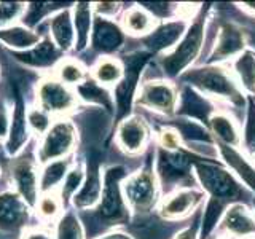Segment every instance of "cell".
<instances>
[{
    "instance_id": "17",
    "label": "cell",
    "mask_w": 255,
    "mask_h": 239,
    "mask_svg": "<svg viewBox=\"0 0 255 239\" xmlns=\"http://www.w3.org/2000/svg\"><path fill=\"white\" fill-rule=\"evenodd\" d=\"M62 196H59L56 191H45L38 198L35 203V211L43 220H54L59 217L62 212Z\"/></svg>"
},
{
    "instance_id": "26",
    "label": "cell",
    "mask_w": 255,
    "mask_h": 239,
    "mask_svg": "<svg viewBox=\"0 0 255 239\" xmlns=\"http://www.w3.org/2000/svg\"><path fill=\"white\" fill-rule=\"evenodd\" d=\"M175 239H195V231L188 228L185 231H182V233H179L175 236Z\"/></svg>"
},
{
    "instance_id": "18",
    "label": "cell",
    "mask_w": 255,
    "mask_h": 239,
    "mask_svg": "<svg viewBox=\"0 0 255 239\" xmlns=\"http://www.w3.org/2000/svg\"><path fill=\"white\" fill-rule=\"evenodd\" d=\"M235 70L239 77V82L246 91L255 94V58L252 54L239 56L235 62Z\"/></svg>"
},
{
    "instance_id": "22",
    "label": "cell",
    "mask_w": 255,
    "mask_h": 239,
    "mask_svg": "<svg viewBox=\"0 0 255 239\" xmlns=\"http://www.w3.org/2000/svg\"><path fill=\"white\" fill-rule=\"evenodd\" d=\"M27 10L26 3H0V26L10 27Z\"/></svg>"
},
{
    "instance_id": "21",
    "label": "cell",
    "mask_w": 255,
    "mask_h": 239,
    "mask_svg": "<svg viewBox=\"0 0 255 239\" xmlns=\"http://www.w3.org/2000/svg\"><path fill=\"white\" fill-rule=\"evenodd\" d=\"M53 121H54L53 117H50L46 112H43L42 109H38V107H34V109H30L27 112V123L32 127V131L38 132L40 137H42V135L48 129H50V126H51Z\"/></svg>"
},
{
    "instance_id": "15",
    "label": "cell",
    "mask_w": 255,
    "mask_h": 239,
    "mask_svg": "<svg viewBox=\"0 0 255 239\" xmlns=\"http://www.w3.org/2000/svg\"><path fill=\"white\" fill-rule=\"evenodd\" d=\"M211 126L220 143L228 147H236L241 142L236 123L225 114H215L211 118Z\"/></svg>"
},
{
    "instance_id": "24",
    "label": "cell",
    "mask_w": 255,
    "mask_h": 239,
    "mask_svg": "<svg viewBox=\"0 0 255 239\" xmlns=\"http://www.w3.org/2000/svg\"><path fill=\"white\" fill-rule=\"evenodd\" d=\"M21 239H54V235L43 228H29L22 233Z\"/></svg>"
},
{
    "instance_id": "19",
    "label": "cell",
    "mask_w": 255,
    "mask_h": 239,
    "mask_svg": "<svg viewBox=\"0 0 255 239\" xmlns=\"http://www.w3.org/2000/svg\"><path fill=\"white\" fill-rule=\"evenodd\" d=\"M243 48V38L233 29H225L220 37V42L217 50H215V56L219 58H228V56L238 53Z\"/></svg>"
},
{
    "instance_id": "14",
    "label": "cell",
    "mask_w": 255,
    "mask_h": 239,
    "mask_svg": "<svg viewBox=\"0 0 255 239\" xmlns=\"http://www.w3.org/2000/svg\"><path fill=\"white\" fill-rule=\"evenodd\" d=\"M54 78H58L61 83L66 86L72 88L77 86L86 78V69L83 67V64L72 59V58H64L58 62V66L54 67Z\"/></svg>"
},
{
    "instance_id": "3",
    "label": "cell",
    "mask_w": 255,
    "mask_h": 239,
    "mask_svg": "<svg viewBox=\"0 0 255 239\" xmlns=\"http://www.w3.org/2000/svg\"><path fill=\"white\" fill-rule=\"evenodd\" d=\"M123 195L126 203L134 211L137 212L148 211L155 204L158 195L155 175L148 171H139L129 175L123 182Z\"/></svg>"
},
{
    "instance_id": "5",
    "label": "cell",
    "mask_w": 255,
    "mask_h": 239,
    "mask_svg": "<svg viewBox=\"0 0 255 239\" xmlns=\"http://www.w3.org/2000/svg\"><path fill=\"white\" fill-rule=\"evenodd\" d=\"M137 102L142 107L159 114H171L177 102V96L174 86L167 82H148L142 86Z\"/></svg>"
},
{
    "instance_id": "4",
    "label": "cell",
    "mask_w": 255,
    "mask_h": 239,
    "mask_svg": "<svg viewBox=\"0 0 255 239\" xmlns=\"http://www.w3.org/2000/svg\"><path fill=\"white\" fill-rule=\"evenodd\" d=\"M201 43H203V27L198 22L188 30V34L177 46V50L166 58L164 69L167 70V74L177 75L183 67L188 66L190 61H193L196 58L199 48H201Z\"/></svg>"
},
{
    "instance_id": "2",
    "label": "cell",
    "mask_w": 255,
    "mask_h": 239,
    "mask_svg": "<svg viewBox=\"0 0 255 239\" xmlns=\"http://www.w3.org/2000/svg\"><path fill=\"white\" fill-rule=\"evenodd\" d=\"M37 107L50 117H62L72 112L78 104L77 93L72 88L61 83L58 78L45 77L40 80L35 90Z\"/></svg>"
},
{
    "instance_id": "1",
    "label": "cell",
    "mask_w": 255,
    "mask_h": 239,
    "mask_svg": "<svg viewBox=\"0 0 255 239\" xmlns=\"http://www.w3.org/2000/svg\"><path fill=\"white\" fill-rule=\"evenodd\" d=\"M77 143V129L72 121L66 118H58L51 123L40 140L38 145V163L48 164L61 161L74 150Z\"/></svg>"
},
{
    "instance_id": "6",
    "label": "cell",
    "mask_w": 255,
    "mask_h": 239,
    "mask_svg": "<svg viewBox=\"0 0 255 239\" xmlns=\"http://www.w3.org/2000/svg\"><path fill=\"white\" fill-rule=\"evenodd\" d=\"M196 175L199 182L203 183V187L215 198H228L238 191V185L231 179V175L217 166L198 164Z\"/></svg>"
},
{
    "instance_id": "8",
    "label": "cell",
    "mask_w": 255,
    "mask_h": 239,
    "mask_svg": "<svg viewBox=\"0 0 255 239\" xmlns=\"http://www.w3.org/2000/svg\"><path fill=\"white\" fill-rule=\"evenodd\" d=\"M201 201V193L195 190H179L161 204V215L166 219H179L191 212Z\"/></svg>"
},
{
    "instance_id": "23",
    "label": "cell",
    "mask_w": 255,
    "mask_h": 239,
    "mask_svg": "<svg viewBox=\"0 0 255 239\" xmlns=\"http://www.w3.org/2000/svg\"><path fill=\"white\" fill-rule=\"evenodd\" d=\"M159 142H161L163 148L169 151H175L180 145V137H179V134L172 129H163L161 134H159Z\"/></svg>"
},
{
    "instance_id": "12",
    "label": "cell",
    "mask_w": 255,
    "mask_h": 239,
    "mask_svg": "<svg viewBox=\"0 0 255 239\" xmlns=\"http://www.w3.org/2000/svg\"><path fill=\"white\" fill-rule=\"evenodd\" d=\"M220 150L231 169H233L252 190H255V167L247 161L241 153H238L235 147H228L220 143Z\"/></svg>"
},
{
    "instance_id": "10",
    "label": "cell",
    "mask_w": 255,
    "mask_h": 239,
    "mask_svg": "<svg viewBox=\"0 0 255 239\" xmlns=\"http://www.w3.org/2000/svg\"><path fill=\"white\" fill-rule=\"evenodd\" d=\"M196 83L201 85L204 90L211 93H217L220 96H233V85L227 74H223L220 69H207L203 72L193 74Z\"/></svg>"
},
{
    "instance_id": "27",
    "label": "cell",
    "mask_w": 255,
    "mask_h": 239,
    "mask_svg": "<svg viewBox=\"0 0 255 239\" xmlns=\"http://www.w3.org/2000/svg\"><path fill=\"white\" fill-rule=\"evenodd\" d=\"M244 8H246V10L255 11V3H244Z\"/></svg>"
},
{
    "instance_id": "7",
    "label": "cell",
    "mask_w": 255,
    "mask_h": 239,
    "mask_svg": "<svg viewBox=\"0 0 255 239\" xmlns=\"http://www.w3.org/2000/svg\"><path fill=\"white\" fill-rule=\"evenodd\" d=\"M148 129L139 117H129L120 123L117 129V143L126 153H139L145 147Z\"/></svg>"
},
{
    "instance_id": "20",
    "label": "cell",
    "mask_w": 255,
    "mask_h": 239,
    "mask_svg": "<svg viewBox=\"0 0 255 239\" xmlns=\"http://www.w3.org/2000/svg\"><path fill=\"white\" fill-rule=\"evenodd\" d=\"M54 239H83V231L77 217L70 214L64 215L58 225V230H56Z\"/></svg>"
},
{
    "instance_id": "16",
    "label": "cell",
    "mask_w": 255,
    "mask_h": 239,
    "mask_svg": "<svg viewBox=\"0 0 255 239\" xmlns=\"http://www.w3.org/2000/svg\"><path fill=\"white\" fill-rule=\"evenodd\" d=\"M93 77L104 86H115L123 78V66L115 58H101L93 67Z\"/></svg>"
},
{
    "instance_id": "11",
    "label": "cell",
    "mask_w": 255,
    "mask_h": 239,
    "mask_svg": "<svg viewBox=\"0 0 255 239\" xmlns=\"http://www.w3.org/2000/svg\"><path fill=\"white\" fill-rule=\"evenodd\" d=\"M155 27V18L145 8L132 6L123 16V29L129 35H147Z\"/></svg>"
},
{
    "instance_id": "28",
    "label": "cell",
    "mask_w": 255,
    "mask_h": 239,
    "mask_svg": "<svg viewBox=\"0 0 255 239\" xmlns=\"http://www.w3.org/2000/svg\"><path fill=\"white\" fill-rule=\"evenodd\" d=\"M249 239H255V236H252V238H249Z\"/></svg>"
},
{
    "instance_id": "13",
    "label": "cell",
    "mask_w": 255,
    "mask_h": 239,
    "mask_svg": "<svg viewBox=\"0 0 255 239\" xmlns=\"http://www.w3.org/2000/svg\"><path fill=\"white\" fill-rule=\"evenodd\" d=\"M0 40L11 48L26 50V48H32L34 45L38 43L40 35L35 34L34 30L27 29V27L13 24V26H10V27L0 29Z\"/></svg>"
},
{
    "instance_id": "9",
    "label": "cell",
    "mask_w": 255,
    "mask_h": 239,
    "mask_svg": "<svg viewBox=\"0 0 255 239\" xmlns=\"http://www.w3.org/2000/svg\"><path fill=\"white\" fill-rule=\"evenodd\" d=\"M223 227L235 236L255 235V215L241 204L231 206L223 217Z\"/></svg>"
},
{
    "instance_id": "25",
    "label": "cell",
    "mask_w": 255,
    "mask_h": 239,
    "mask_svg": "<svg viewBox=\"0 0 255 239\" xmlns=\"http://www.w3.org/2000/svg\"><path fill=\"white\" fill-rule=\"evenodd\" d=\"M118 6H120L118 3H96L94 10L102 16H107V14H115L118 11Z\"/></svg>"
}]
</instances>
